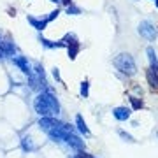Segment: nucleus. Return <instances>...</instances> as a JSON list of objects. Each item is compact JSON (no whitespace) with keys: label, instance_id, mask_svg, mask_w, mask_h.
I'll return each mask as SVG.
<instances>
[{"label":"nucleus","instance_id":"1","mask_svg":"<svg viewBox=\"0 0 158 158\" xmlns=\"http://www.w3.org/2000/svg\"><path fill=\"white\" fill-rule=\"evenodd\" d=\"M34 107H35V113L40 114V116H55V114L60 113L58 100L48 91H42V93L37 95V98L34 102Z\"/></svg>","mask_w":158,"mask_h":158},{"label":"nucleus","instance_id":"2","mask_svg":"<svg viewBox=\"0 0 158 158\" xmlns=\"http://www.w3.org/2000/svg\"><path fill=\"white\" fill-rule=\"evenodd\" d=\"M114 67L118 69L119 72L123 74H128V76H132V74H135L137 67H135V62H134V58H132V55H128V53H119L118 56L114 58Z\"/></svg>","mask_w":158,"mask_h":158},{"label":"nucleus","instance_id":"3","mask_svg":"<svg viewBox=\"0 0 158 158\" xmlns=\"http://www.w3.org/2000/svg\"><path fill=\"white\" fill-rule=\"evenodd\" d=\"M139 34H141L146 40H155L156 35H158V30L151 21H142L141 25H139Z\"/></svg>","mask_w":158,"mask_h":158},{"label":"nucleus","instance_id":"4","mask_svg":"<svg viewBox=\"0 0 158 158\" xmlns=\"http://www.w3.org/2000/svg\"><path fill=\"white\" fill-rule=\"evenodd\" d=\"M12 62L21 69L23 74H27V76L32 77V70H30V65H28V62H27V58H25V56H12Z\"/></svg>","mask_w":158,"mask_h":158},{"label":"nucleus","instance_id":"5","mask_svg":"<svg viewBox=\"0 0 158 158\" xmlns=\"http://www.w3.org/2000/svg\"><path fill=\"white\" fill-rule=\"evenodd\" d=\"M146 77H148V83H149L151 88H158V69L149 67L146 70Z\"/></svg>","mask_w":158,"mask_h":158},{"label":"nucleus","instance_id":"6","mask_svg":"<svg viewBox=\"0 0 158 158\" xmlns=\"http://www.w3.org/2000/svg\"><path fill=\"white\" fill-rule=\"evenodd\" d=\"M65 142H67V144H70L72 148H76V149H81V148H83V141H81L77 135H74L72 132H69V134H67Z\"/></svg>","mask_w":158,"mask_h":158},{"label":"nucleus","instance_id":"7","mask_svg":"<svg viewBox=\"0 0 158 158\" xmlns=\"http://www.w3.org/2000/svg\"><path fill=\"white\" fill-rule=\"evenodd\" d=\"M113 114H114V118H116V119L125 121V119L130 118V109H127V107H116L113 111Z\"/></svg>","mask_w":158,"mask_h":158},{"label":"nucleus","instance_id":"8","mask_svg":"<svg viewBox=\"0 0 158 158\" xmlns=\"http://www.w3.org/2000/svg\"><path fill=\"white\" fill-rule=\"evenodd\" d=\"M28 23H32V27L37 28V30H44L46 25H48L46 19H37V18H34V16H28Z\"/></svg>","mask_w":158,"mask_h":158},{"label":"nucleus","instance_id":"9","mask_svg":"<svg viewBox=\"0 0 158 158\" xmlns=\"http://www.w3.org/2000/svg\"><path fill=\"white\" fill-rule=\"evenodd\" d=\"M69 58L70 60H74V58L77 56V53H79V44H77V40H72V42H69Z\"/></svg>","mask_w":158,"mask_h":158},{"label":"nucleus","instance_id":"10","mask_svg":"<svg viewBox=\"0 0 158 158\" xmlns=\"http://www.w3.org/2000/svg\"><path fill=\"white\" fill-rule=\"evenodd\" d=\"M0 49L6 55H14V44H11L9 40H0Z\"/></svg>","mask_w":158,"mask_h":158},{"label":"nucleus","instance_id":"11","mask_svg":"<svg viewBox=\"0 0 158 158\" xmlns=\"http://www.w3.org/2000/svg\"><path fill=\"white\" fill-rule=\"evenodd\" d=\"M76 123H77V128H79V132H81V134H85V135H88V134H90V130H88V127H86L85 119L81 118V116H77V118H76Z\"/></svg>","mask_w":158,"mask_h":158},{"label":"nucleus","instance_id":"12","mask_svg":"<svg viewBox=\"0 0 158 158\" xmlns=\"http://www.w3.org/2000/svg\"><path fill=\"white\" fill-rule=\"evenodd\" d=\"M148 56H149V62H151V67L153 69H158V58H156V53L153 48H148Z\"/></svg>","mask_w":158,"mask_h":158},{"label":"nucleus","instance_id":"13","mask_svg":"<svg viewBox=\"0 0 158 158\" xmlns=\"http://www.w3.org/2000/svg\"><path fill=\"white\" fill-rule=\"evenodd\" d=\"M40 42H42V46H46V48H63V46H65V42H51V40H48V39H40Z\"/></svg>","mask_w":158,"mask_h":158},{"label":"nucleus","instance_id":"14","mask_svg":"<svg viewBox=\"0 0 158 158\" xmlns=\"http://www.w3.org/2000/svg\"><path fill=\"white\" fill-rule=\"evenodd\" d=\"M23 148H25V151H34V142L30 137H23Z\"/></svg>","mask_w":158,"mask_h":158},{"label":"nucleus","instance_id":"15","mask_svg":"<svg viewBox=\"0 0 158 158\" xmlns=\"http://www.w3.org/2000/svg\"><path fill=\"white\" fill-rule=\"evenodd\" d=\"M130 102H132V107L134 109H141L144 104H142V100H139V98H135V97H130Z\"/></svg>","mask_w":158,"mask_h":158},{"label":"nucleus","instance_id":"16","mask_svg":"<svg viewBox=\"0 0 158 158\" xmlns=\"http://www.w3.org/2000/svg\"><path fill=\"white\" fill-rule=\"evenodd\" d=\"M81 95L88 97V81H83L81 83Z\"/></svg>","mask_w":158,"mask_h":158},{"label":"nucleus","instance_id":"17","mask_svg":"<svg viewBox=\"0 0 158 158\" xmlns=\"http://www.w3.org/2000/svg\"><path fill=\"white\" fill-rule=\"evenodd\" d=\"M67 12H69V14H79L81 11H79L76 6H72V4H70V6H67Z\"/></svg>","mask_w":158,"mask_h":158},{"label":"nucleus","instance_id":"18","mask_svg":"<svg viewBox=\"0 0 158 158\" xmlns=\"http://www.w3.org/2000/svg\"><path fill=\"white\" fill-rule=\"evenodd\" d=\"M58 14H60V12H58V11H53V12H49V16L46 18V21L49 23V21H51V19H55V18H56V16H58Z\"/></svg>","mask_w":158,"mask_h":158},{"label":"nucleus","instance_id":"19","mask_svg":"<svg viewBox=\"0 0 158 158\" xmlns=\"http://www.w3.org/2000/svg\"><path fill=\"white\" fill-rule=\"evenodd\" d=\"M119 135L123 137L125 141H128V142H132L134 139H132V135H128V134H125V132H119Z\"/></svg>","mask_w":158,"mask_h":158},{"label":"nucleus","instance_id":"20","mask_svg":"<svg viewBox=\"0 0 158 158\" xmlns=\"http://www.w3.org/2000/svg\"><path fill=\"white\" fill-rule=\"evenodd\" d=\"M77 158H93V156H91V155H88V153H79Z\"/></svg>","mask_w":158,"mask_h":158},{"label":"nucleus","instance_id":"21","mask_svg":"<svg viewBox=\"0 0 158 158\" xmlns=\"http://www.w3.org/2000/svg\"><path fill=\"white\" fill-rule=\"evenodd\" d=\"M60 2H63L65 6H70V0H60Z\"/></svg>","mask_w":158,"mask_h":158},{"label":"nucleus","instance_id":"22","mask_svg":"<svg viewBox=\"0 0 158 158\" xmlns=\"http://www.w3.org/2000/svg\"><path fill=\"white\" fill-rule=\"evenodd\" d=\"M49 2H55V4H58V2H60V0H49Z\"/></svg>","mask_w":158,"mask_h":158},{"label":"nucleus","instance_id":"23","mask_svg":"<svg viewBox=\"0 0 158 158\" xmlns=\"http://www.w3.org/2000/svg\"><path fill=\"white\" fill-rule=\"evenodd\" d=\"M155 4H156V7H158V0H155Z\"/></svg>","mask_w":158,"mask_h":158}]
</instances>
